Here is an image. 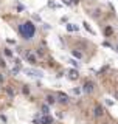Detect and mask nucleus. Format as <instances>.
Here are the masks:
<instances>
[{"label":"nucleus","mask_w":118,"mask_h":124,"mask_svg":"<svg viewBox=\"0 0 118 124\" xmlns=\"http://www.w3.org/2000/svg\"><path fill=\"white\" fill-rule=\"evenodd\" d=\"M117 51H118V47H117Z\"/></svg>","instance_id":"5701e85b"},{"label":"nucleus","mask_w":118,"mask_h":124,"mask_svg":"<svg viewBox=\"0 0 118 124\" xmlns=\"http://www.w3.org/2000/svg\"><path fill=\"white\" fill-rule=\"evenodd\" d=\"M19 31H20V34H22L25 39H33L34 37V33H36V26L33 25V22H25L22 23V25L19 26Z\"/></svg>","instance_id":"f257e3e1"},{"label":"nucleus","mask_w":118,"mask_h":124,"mask_svg":"<svg viewBox=\"0 0 118 124\" xmlns=\"http://www.w3.org/2000/svg\"><path fill=\"white\" fill-rule=\"evenodd\" d=\"M47 102H48V104H55V102H56L55 96H51V95H48V96H47Z\"/></svg>","instance_id":"1a4fd4ad"},{"label":"nucleus","mask_w":118,"mask_h":124,"mask_svg":"<svg viewBox=\"0 0 118 124\" xmlns=\"http://www.w3.org/2000/svg\"><path fill=\"white\" fill-rule=\"evenodd\" d=\"M6 93L9 95L11 98H13V96H14V92H13V88H11V87H6Z\"/></svg>","instance_id":"ddd939ff"},{"label":"nucleus","mask_w":118,"mask_h":124,"mask_svg":"<svg viewBox=\"0 0 118 124\" xmlns=\"http://www.w3.org/2000/svg\"><path fill=\"white\" fill-rule=\"evenodd\" d=\"M19 70H20V67H19V65H17V67H14V68H13V75H17Z\"/></svg>","instance_id":"4468645a"},{"label":"nucleus","mask_w":118,"mask_h":124,"mask_svg":"<svg viewBox=\"0 0 118 124\" xmlns=\"http://www.w3.org/2000/svg\"><path fill=\"white\" fill-rule=\"evenodd\" d=\"M112 33V28H110V26H107V28H106V34H107V36H109V34H110Z\"/></svg>","instance_id":"dca6fc26"},{"label":"nucleus","mask_w":118,"mask_h":124,"mask_svg":"<svg viewBox=\"0 0 118 124\" xmlns=\"http://www.w3.org/2000/svg\"><path fill=\"white\" fill-rule=\"evenodd\" d=\"M70 64H72V65H75V67H76V68H78V67H79V64H78L76 60H70Z\"/></svg>","instance_id":"f3484780"},{"label":"nucleus","mask_w":118,"mask_h":124,"mask_svg":"<svg viewBox=\"0 0 118 124\" xmlns=\"http://www.w3.org/2000/svg\"><path fill=\"white\" fill-rule=\"evenodd\" d=\"M103 115H104L103 107H101V105H96V107H95V116H96V118H100V116H103Z\"/></svg>","instance_id":"20e7f679"},{"label":"nucleus","mask_w":118,"mask_h":124,"mask_svg":"<svg viewBox=\"0 0 118 124\" xmlns=\"http://www.w3.org/2000/svg\"><path fill=\"white\" fill-rule=\"evenodd\" d=\"M26 73H28L30 76H41V73H39V72H34V70H26Z\"/></svg>","instance_id":"9b49d317"},{"label":"nucleus","mask_w":118,"mask_h":124,"mask_svg":"<svg viewBox=\"0 0 118 124\" xmlns=\"http://www.w3.org/2000/svg\"><path fill=\"white\" fill-rule=\"evenodd\" d=\"M67 30L68 31H78V26L73 25V23H68V25H67Z\"/></svg>","instance_id":"0eeeda50"},{"label":"nucleus","mask_w":118,"mask_h":124,"mask_svg":"<svg viewBox=\"0 0 118 124\" xmlns=\"http://www.w3.org/2000/svg\"><path fill=\"white\" fill-rule=\"evenodd\" d=\"M5 54H6V56H9V57L13 56V53H11V50H8V48L5 50Z\"/></svg>","instance_id":"2eb2a0df"},{"label":"nucleus","mask_w":118,"mask_h":124,"mask_svg":"<svg viewBox=\"0 0 118 124\" xmlns=\"http://www.w3.org/2000/svg\"><path fill=\"white\" fill-rule=\"evenodd\" d=\"M73 56L78 57V59H81V57H82V53H79V51H76V50H73Z\"/></svg>","instance_id":"f8f14e48"},{"label":"nucleus","mask_w":118,"mask_h":124,"mask_svg":"<svg viewBox=\"0 0 118 124\" xmlns=\"http://www.w3.org/2000/svg\"><path fill=\"white\" fill-rule=\"evenodd\" d=\"M26 57H28L30 64H36V57H34L33 54H28V53H26Z\"/></svg>","instance_id":"6e6552de"},{"label":"nucleus","mask_w":118,"mask_h":124,"mask_svg":"<svg viewBox=\"0 0 118 124\" xmlns=\"http://www.w3.org/2000/svg\"><path fill=\"white\" fill-rule=\"evenodd\" d=\"M78 2H79V0H73V3H78Z\"/></svg>","instance_id":"4be33fe9"},{"label":"nucleus","mask_w":118,"mask_h":124,"mask_svg":"<svg viewBox=\"0 0 118 124\" xmlns=\"http://www.w3.org/2000/svg\"><path fill=\"white\" fill-rule=\"evenodd\" d=\"M82 92H84V93H92L93 92V82H90V81H87V82L84 84V85H82Z\"/></svg>","instance_id":"7ed1b4c3"},{"label":"nucleus","mask_w":118,"mask_h":124,"mask_svg":"<svg viewBox=\"0 0 118 124\" xmlns=\"http://www.w3.org/2000/svg\"><path fill=\"white\" fill-rule=\"evenodd\" d=\"M64 3H65V5H73V3L70 2V0H64Z\"/></svg>","instance_id":"412c9836"},{"label":"nucleus","mask_w":118,"mask_h":124,"mask_svg":"<svg viewBox=\"0 0 118 124\" xmlns=\"http://www.w3.org/2000/svg\"><path fill=\"white\" fill-rule=\"evenodd\" d=\"M36 124H51L53 123V118L51 116H48V115H45V116H41L39 118V121H34Z\"/></svg>","instance_id":"f03ea898"},{"label":"nucleus","mask_w":118,"mask_h":124,"mask_svg":"<svg viewBox=\"0 0 118 124\" xmlns=\"http://www.w3.org/2000/svg\"><path fill=\"white\" fill-rule=\"evenodd\" d=\"M0 67H5V60L3 59H0Z\"/></svg>","instance_id":"aec40b11"},{"label":"nucleus","mask_w":118,"mask_h":124,"mask_svg":"<svg viewBox=\"0 0 118 124\" xmlns=\"http://www.w3.org/2000/svg\"><path fill=\"white\" fill-rule=\"evenodd\" d=\"M82 25H84V28H85V30H87V31H88V33H90V34H95V31H93L92 28L88 26V23H87V22H84V23H82Z\"/></svg>","instance_id":"9d476101"},{"label":"nucleus","mask_w":118,"mask_h":124,"mask_svg":"<svg viewBox=\"0 0 118 124\" xmlns=\"http://www.w3.org/2000/svg\"><path fill=\"white\" fill-rule=\"evenodd\" d=\"M78 70H70V72H68V78L70 79H78Z\"/></svg>","instance_id":"423d86ee"},{"label":"nucleus","mask_w":118,"mask_h":124,"mask_svg":"<svg viewBox=\"0 0 118 124\" xmlns=\"http://www.w3.org/2000/svg\"><path fill=\"white\" fill-rule=\"evenodd\" d=\"M42 110H44V113L47 115V113H48V105H44V107H42Z\"/></svg>","instance_id":"a211bd4d"},{"label":"nucleus","mask_w":118,"mask_h":124,"mask_svg":"<svg viewBox=\"0 0 118 124\" xmlns=\"http://www.w3.org/2000/svg\"><path fill=\"white\" fill-rule=\"evenodd\" d=\"M23 93H25V95L30 93V88H28V87H23Z\"/></svg>","instance_id":"6ab92c4d"},{"label":"nucleus","mask_w":118,"mask_h":124,"mask_svg":"<svg viewBox=\"0 0 118 124\" xmlns=\"http://www.w3.org/2000/svg\"><path fill=\"white\" fill-rule=\"evenodd\" d=\"M58 98H59V102H62V104H67V102H68V96L64 95V93H59Z\"/></svg>","instance_id":"39448f33"}]
</instances>
